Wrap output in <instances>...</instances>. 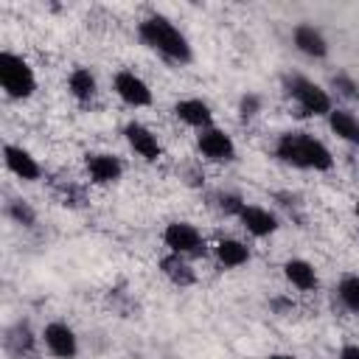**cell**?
I'll return each instance as SVG.
<instances>
[{
	"instance_id": "28",
	"label": "cell",
	"mask_w": 359,
	"mask_h": 359,
	"mask_svg": "<svg viewBox=\"0 0 359 359\" xmlns=\"http://www.w3.org/2000/svg\"><path fill=\"white\" fill-rule=\"evenodd\" d=\"M353 213H356V222H359V199H356V208H353Z\"/></svg>"
},
{
	"instance_id": "16",
	"label": "cell",
	"mask_w": 359,
	"mask_h": 359,
	"mask_svg": "<svg viewBox=\"0 0 359 359\" xmlns=\"http://www.w3.org/2000/svg\"><path fill=\"white\" fill-rule=\"evenodd\" d=\"M213 255L219 261V266L224 269H238L250 261V247L238 238H222L216 247H213Z\"/></svg>"
},
{
	"instance_id": "23",
	"label": "cell",
	"mask_w": 359,
	"mask_h": 359,
	"mask_svg": "<svg viewBox=\"0 0 359 359\" xmlns=\"http://www.w3.org/2000/svg\"><path fill=\"white\" fill-rule=\"evenodd\" d=\"M8 216L14 219V222H20V224H25V227H31L34 222H36V216H34V210L28 208V202H22V199H14L11 205H8Z\"/></svg>"
},
{
	"instance_id": "6",
	"label": "cell",
	"mask_w": 359,
	"mask_h": 359,
	"mask_svg": "<svg viewBox=\"0 0 359 359\" xmlns=\"http://www.w3.org/2000/svg\"><path fill=\"white\" fill-rule=\"evenodd\" d=\"M196 149L202 151V157H208L210 163H230L236 160V143L233 137L219 129V126H208L196 135Z\"/></svg>"
},
{
	"instance_id": "8",
	"label": "cell",
	"mask_w": 359,
	"mask_h": 359,
	"mask_svg": "<svg viewBox=\"0 0 359 359\" xmlns=\"http://www.w3.org/2000/svg\"><path fill=\"white\" fill-rule=\"evenodd\" d=\"M112 87L126 107H149L151 104V90L135 70H118L112 79Z\"/></svg>"
},
{
	"instance_id": "27",
	"label": "cell",
	"mask_w": 359,
	"mask_h": 359,
	"mask_svg": "<svg viewBox=\"0 0 359 359\" xmlns=\"http://www.w3.org/2000/svg\"><path fill=\"white\" fill-rule=\"evenodd\" d=\"M266 359H294V356L292 353H269Z\"/></svg>"
},
{
	"instance_id": "11",
	"label": "cell",
	"mask_w": 359,
	"mask_h": 359,
	"mask_svg": "<svg viewBox=\"0 0 359 359\" xmlns=\"http://www.w3.org/2000/svg\"><path fill=\"white\" fill-rule=\"evenodd\" d=\"M3 160H6V168H8L14 177L25 180V182H34V180L42 177V165H39L36 157H34L31 151H25L22 146L6 143V146H3Z\"/></svg>"
},
{
	"instance_id": "18",
	"label": "cell",
	"mask_w": 359,
	"mask_h": 359,
	"mask_svg": "<svg viewBox=\"0 0 359 359\" xmlns=\"http://www.w3.org/2000/svg\"><path fill=\"white\" fill-rule=\"evenodd\" d=\"M67 90L79 104H90L98 93V84H95V76L87 67H73V73L67 76Z\"/></svg>"
},
{
	"instance_id": "24",
	"label": "cell",
	"mask_w": 359,
	"mask_h": 359,
	"mask_svg": "<svg viewBox=\"0 0 359 359\" xmlns=\"http://www.w3.org/2000/svg\"><path fill=\"white\" fill-rule=\"evenodd\" d=\"M238 112H241V118L258 115V112H261V98H258L255 93H247V95L241 98V104H238Z\"/></svg>"
},
{
	"instance_id": "9",
	"label": "cell",
	"mask_w": 359,
	"mask_h": 359,
	"mask_svg": "<svg viewBox=\"0 0 359 359\" xmlns=\"http://www.w3.org/2000/svg\"><path fill=\"white\" fill-rule=\"evenodd\" d=\"M123 137H126L129 149H132L137 157H143L146 163H154V160L163 157V146H160L157 135H154L149 126H143L140 121H129V123L123 126Z\"/></svg>"
},
{
	"instance_id": "15",
	"label": "cell",
	"mask_w": 359,
	"mask_h": 359,
	"mask_svg": "<svg viewBox=\"0 0 359 359\" xmlns=\"http://www.w3.org/2000/svg\"><path fill=\"white\" fill-rule=\"evenodd\" d=\"M283 278L297 289V292H314L317 289V269L306 258H289L283 264Z\"/></svg>"
},
{
	"instance_id": "1",
	"label": "cell",
	"mask_w": 359,
	"mask_h": 359,
	"mask_svg": "<svg viewBox=\"0 0 359 359\" xmlns=\"http://www.w3.org/2000/svg\"><path fill=\"white\" fill-rule=\"evenodd\" d=\"M137 36L143 39V45H149L151 50L163 53L165 59H171L177 65H185V62L194 59V50H191L188 36L168 17H163V14H149L146 20H140Z\"/></svg>"
},
{
	"instance_id": "19",
	"label": "cell",
	"mask_w": 359,
	"mask_h": 359,
	"mask_svg": "<svg viewBox=\"0 0 359 359\" xmlns=\"http://www.w3.org/2000/svg\"><path fill=\"white\" fill-rule=\"evenodd\" d=\"M160 269H163V275H165L174 286H191V283L196 280V275H194L188 258L174 255V252H168V255L160 261Z\"/></svg>"
},
{
	"instance_id": "12",
	"label": "cell",
	"mask_w": 359,
	"mask_h": 359,
	"mask_svg": "<svg viewBox=\"0 0 359 359\" xmlns=\"http://www.w3.org/2000/svg\"><path fill=\"white\" fill-rule=\"evenodd\" d=\"M292 42H294V48H297L303 56H309V59H325V56H328V39H325V34H323L317 25H311V22L294 25Z\"/></svg>"
},
{
	"instance_id": "13",
	"label": "cell",
	"mask_w": 359,
	"mask_h": 359,
	"mask_svg": "<svg viewBox=\"0 0 359 359\" xmlns=\"http://www.w3.org/2000/svg\"><path fill=\"white\" fill-rule=\"evenodd\" d=\"M236 219H238V222L244 224V230H247L250 236H255V238H266V236H272V233L278 230L275 213H269V210L261 208V205H247V202H244V208L238 210Z\"/></svg>"
},
{
	"instance_id": "2",
	"label": "cell",
	"mask_w": 359,
	"mask_h": 359,
	"mask_svg": "<svg viewBox=\"0 0 359 359\" xmlns=\"http://www.w3.org/2000/svg\"><path fill=\"white\" fill-rule=\"evenodd\" d=\"M275 157L286 165H294V168L328 171L334 165L328 146L309 132H283L275 143Z\"/></svg>"
},
{
	"instance_id": "22",
	"label": "cell",
	"mask_w": 359,
	"mask_h": 359,
	"mask_svg": "<svg viewBox=\"0 0 359 359\" xmlns=\"http://www.w3.org/2000/svg\"><path fill=\"white\" fill-rule=\"evenodd\" d=\"M8 345L17 351V353H22V351H31V345H34V337H31V331H28V325H14L11 331H8Z\"/></svg>"
},
{
	"instance_id": "10",
	"label": "cell",
	"mask_w": 359,
	"mask_h": 359,
	"mask_svg": "<svg viewBox=\"0 0 359 359\" xmlns=\"http://www.w3.org/2000/svg\"><path fill=\"white\" fill-rule=\"evenodd\" d=\"M84 168H87V177L93 185H109V182H118L121 174H123V163L121 157L115 154H107V151H93L84 157Z\"/></svg>"
},
{
	"instance_id": "3",
	"label": "cell",
	"mask_w": 359,
	"mask_h": 359,
	"mask_svg": "<svg viewBox=\"0 0 359 359\" xmlns=\"http://www.w3.org/2000/svg\"><path fill=\"white\" fill-rule=\"evenodd\" d=\"M0 87H3V93H6L8 98H14V101L31 98L34 90H36L34 67H31L22 56H17V53H11V50H0Z\"/></svg>"
},
{
	"instance_id": "17",
	"label": "cell",
	"mask_w": 359,
	"mask_h": 359,
	"mask_svg": "<svg viewBox=\"0 0 359 359\" xmlns=\"http://www.w3.org/2000/svg\"><path fill=\"white\" fill-rule=\"evenodd\" d=\"M328 126H331V132L339 140H345L351 146H359V115L356 112H351V109H331Z\"/></svg>"
},
{
	"instance_id": "26",
	"label": "cell",
	"mask_w": 359,
	"mask_h": 359,
	"mask_svg": "<svg viewBox=\"0 0 359 359\" xmlns=\"http://www.w3.org/2000/svg\"><path fill=\"white\" fill-rule=\"evenodd\" d=\"M339 359H359V345H353V342L342 345L339 348Z\"/></svg>"
},
{
	"instance_id": "7",
	"label": "cell",
	"mask_w": 359,
	"mask_h": 359,
	"mask_svg": "<svg viewBox=\"0 0 359 359\" xmlns=\"http://www.w3.org/2000/svg\"><path fill=\"white\" fill-rule=\"evenodd\" d=\"M42 345L48 348V353H53L56 359H76L79 353V337L76 331L62 323V320H53L42 328Z\"/></svg>"
},
{
	"instance_id": "21",
	"label": "cell",
	"mask_w": 359,
	"mask_h": 359,
	"mask_svg": "<svg viewBox=\"0 0 359 359\" xmlns=\"http://www.w3.org/2000/svg\"><path fill=\"white\" fill-rule=\"evenodd\" d=\"M331 84H334L337 95H342V98H348V101H359V81H356L353 76L337 73V76L331 79Z\"/></svg>"
},
{
	"instance_id": "4",
	"label": "cell",
	"mask_w": 359,
	"mask_h": 359,
	"mask_svg": "<svg viewBox=\"0 0 359 359\" xmlns=\"http://www.w3.org/2000/svg\"><path fill=\"white\" fill-rule=\"evenodd\" d=\"M286 93L289 98L300 107L303 115H311V118H328L331 109H334V101L328 95V90H323L317 81L306 79V76H292L286 79Z\"/></svg>"
},
{
	"instance_id": "5",
	"label": "cell",
	"mask_w": 359,
	"mask_h": 359,
	"mask_svg": "<svg viewBox=\"0 0 359 359\" xmlns=\"http://www.w3.org/2000/svg\"><path fill=\"white\" fill-rule=\"evenodd\" d=\"M163 244L168 247V252L182 258L205 255V238L191 222H168L163 230Z\"/></svg>"
},
{
	"instance_id": "14",
	"label": "cell",
	"mask_w": 359,
	"mask_h": 359,
	"mask_svg": "<svg viewBox=\"0 0 359 359\" xmlns=\"http://www.w3.org/2000/svg\"><path fill=\"white\" fill-rule=\"evenodd\" d=\"M174 115L185 123V126H194V129H208L213 126V112L210 107L202 101V98H182L174 104Z\"/></svg>"
},
{
	"instance_id": "20",
	"label": "cell",
	"mask_w": 359,
	"mask_h": 359,
	"mask_svg": "<svg viewBox=\"0 0 359 359\" xmlns=\"http://www.w3.org/2000/svg\"><path fill=\"white\" fill-rule=\"evenodd\" d=\"M337 297L348 311L359 314V275H342L337 283Z\"/></svg>"
},
{
	"instance_id": "25",
	"label": "cell",
	"mask_w": 359,
	"mask_h": 359,
	"mask_svg": "<svg viewBox=\"0 0 359 359\" xmlns=\"http://www.w3.org/2000/svg\"><path fill=\"white\" fill-rule=\"evenodd\" d=\"M219 205H222V210H227V213H233V216H238V210L244 208L241 196H236V194H224V196H219Z\"/></svg>"
}]
</instances>
